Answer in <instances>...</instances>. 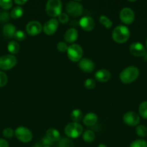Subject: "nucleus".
Segmentation results:
<instances>
[{
	"instance_id": "obj_16",
	"label": "nucleus",
	"mask_w": 147,
	"mask_h": 147,
	"mask_svg": "<svg viewBox=\"0 0 147 147\" xmlns=\"http://www.w3.org/2000/svg\"><path fill=\"white\" fill-rule=\"evenodd\" d=\"M95 77L97 81L101 82V83H105L110 79L111 74L110 71H108L106 69H100L95 73Z\"/></svg>"
},
{
	"instance_id": "obj_17",
	"label": "nucleus",
	"mask_w": 147,
	"mask_h": 147,
	"mask_svg": "<svg viewBox=\"0 0 147 147\" xmlns=\"http://www.w3.org/2000/svg\"><path fill=\"white\" fill-rule=\"evenodd\" d=\"M78 37H79V33L74 28H70L64 34V40L68 43H72L75 42L78 39Z\"/></svg>"
},
{
	"instance_id": "obj_2",
	"label": "nucleus",
	"mask_w": 147,
	"mask_h": 147,
	"mask_svg": "<svg viewBox=\"0 0 147 147\" xmlns=\"http://www.w3.org/2000/svg\"><path fill=\"white\" fill-rule=\"evenodd\" d=\"M130 30L126 26H117L113 30L112 33V37L115 42L118 43H124L129 39Z\"/></svg>"
},
{
	"instance_id": "obj_15",
	"label": "nucleus",
	"mask_w": 147,
	"mask_h": 147,
	"mask_svg": "<svg viewBox=\"0 0 147 147\" xmlns=\"http://www.w3.org/2000/svg\"><path fill=\"white\" fill-rule=\"evenodd\" d=\"M79 67L81 70L86 73H91L95 69V63L88 58H83L79 61Z\"/></svg>"
},
{
	"instance_id": "obj_40",
	"label": "nucleus",
	"mask_w": 147,
	"mask_h": 147,
	"mask_svg": "<svg viewBox=\"0 0 147 147\" xmlns=\"http://www.w3.org/2000/svg\"><path fill=\"white\" fill-rule=\"evenodd\" d=\"M14 2L16 4H17L18 6H21L24 4L25 3H27V1H24V0H14Z\"/></svg>"
},
{
	"instance_id": "obj_3",
	"label": "nucleus",
	"mask_w": 147,
	"mask_h": 147,
	"mask_svg": "<svg viewBox=\"0 0 147 147\" xmlns=\"http://www.w3.org/2000/svg\"><path fill=\"white\" fill-rule=\"evenodd\" d=\"M46 10L50 17H59L61 14L62 2L60 0H49L46 4Z\"/></svg>"
},
{
	"instance_id": "obj_29",
	"label": "nucleus",
	"mask_w": 147,
	"mask_h": 147,
	"mask_svg": "<svg viewBox=\"0 0 147 147\" xmlns=\"http://www.w3.org/2000/svg\"><path fill=\"white\" fill-rule=\"evenodd\" d=\"M10 14L7 11H4V10L0 11V23L1 24L7 22L10 20Z\"/></svg>"
},
{
	"instance_id": "obj_24",
	"label": "nucleus",
	"mask_w": 147,
	"mask_h": 147,
	"mask_svg": "<svg viewBox=\"0 0 147 147\" xmlns=\"http://www.w3.org/2000/svg\"><path fill=\"white\" fill-rule=\"evenodd\" d=\"M95 139V134L92 131L88 130L84 132L83 134V140L87 143H91L93 142Z\"/></svg>"
},
{
	"instance_id": "obj_31",
	"label": "nucleus",
	"mask_w": 147,
	"mask_h": 147,
	"mask_svg": "<svg viewBox=\"0 0 147 147\" xmlns=\"http://www.w3.org/2000/svg\"><path fill=\"white\" fill-rule=\"evenodd\" d=\"M129 147H147V142L142 139H139L132 142Z\"/></svg>"
},
{
	"instance_id": "obj_20",
	"label": "nucleus",
	"mask_w": 147,
	"mask_h": 147,
	"mask_svg": "<svg viewBox=\"0 0 147 147\" xmlns=\"http://www.w3.org/2000/svg\"><path fill=\"white\" fill-rule=\"evenodd\" d=\"M46 137L51 142H59L61 140V134L58 130L55 129H49L46 131Z\"/></svg>"
},
{
	"instance_id": "obj_19",
	"label": "nucleus",
	"mask_w": 147,
	"mask_h": 147,
	"mask_svg": "<svg viewBox=\"0 0 147 147\" xmlns=\"http://www.w3.org/2000/svg\"><path fill=\"white\" fill-rule=\"evenodd\" d=\"M16 32V27L12 24H7L3 27L2 33L3 35L7 38H12L14 37V34Z\"/></svg>"
},
{
	"instance_id": "obj_25",
	"label": "nucleus",
	"mask_w": 147,
	"mask_h": 147,
	"mask_svg": "<svg viewBox=\"0 0 147 147\" xmlns=\"http://www.w3.org/2000/svg\"><path fill=\"white\" fill-rule=\"evenodd\" d=\"M99 22L101 23V24L104 26L106 28L109 29L111 28L112 26V22L108 18V17L105 15H102L100 17H99Z\"/></svg>"
},
{
	"instance_id": "obj_23",
	"label": "nucleus",
	"mask_w": 147,
	"mask_h": 147,
	"mask_svg": "<svg viewBox=\"0 0 147 147\" xmlns=\"http://www.w3.org/2000/svg\"><path fill=\"white\" fill-rule=\"evenodd\" d=\"M7 50L11 54H17L20 50V45L16 41H11L9 42L7 46Z\"/></svg>"
},
{
	"instance_id": "obj_7",
	"label": "nucleus",
	"mask_w": 147,
	"mask_h": 147,
	"mask_svg": "<svg viewBox=\"0 0 147 147\" xmlns=\"http://www.w3.org/2000/svg\"><path fill=\"white\" fill-rule=\"evenodd\" d=\"M17 58L12 55H5L0 57V69L10 70L17 64Z\"/></svg>"
},
{
	"instance_id": "obj_14",
	"label": "nucleus",
	"mask_w": 147,
	"mask_h": 147,
	"mask_svg": "<svg viewBox=\"0 0 147 147\" xmlns=\"http://www.w3.org/2000/svg\"><path fill=\"white\" fill-rule=\"evenodd\" d=\"M79 25L84 31H92L95 28V23L93 19L89 16H85L79 20Z\"/></svg>"
},
{
	"instance_id": "obj_12",
	"label": "nucleus",
	"mask_w": 147,
	"mask_h": 147,
	"mask_svg": "<svg viewBox=\"0 0 147 147\" xmlns=\"http://www.w3.org/2000/svg\"><path fill=\"white\" fill-rule=\"evenodd\" d=\"M27 34L30 36H36L42 31V25L39 22L31 21L27 24L25 27Z\"/></svg>"
},
{
	"instance_id": "obj_42",
	"label": "nucleus",
	"mask_w": 147,
	"mask_h": 147,
	"mask_svg": "<svg viewBox=\"0 0 147 147\" xmlns=\"http://www.w3.org/2000/svg\"><path fill=\"white\" fill-rule=\"evenodd\" d=\"M98 147H107V146H106V145H105V144H100L98 146Z\"/></svg>"
},
{
	"instance_id": "obj_22",
	"label": "nucleus",
	"mask_w": 147,
	"mask_h": 147,
	"mask_svg": "<svg viewBox=\"0 0 147 147\" xmlns=\"http://www.w3.org/2000/svg\"><path fill=\"white\" fill-rule=\"evenodd\" d=\"M23 15V9L20 6L14 7L10 13V17L12 19H19Z\"/></svg>"
},
{
	"instance_id": "obj_27",
	"label": "nucleus",
	"mask_w": 147,
	"mask_h": 147,
	"mask_svg": "<svg viewBox=\"0 0 147 147\" xmlns=\"http://www.w3.org/2000/svg\"><path fill=\"white\" fill-rule=\"evenodd\" d=\"M135 133L141 137H144L147 135V128L143 125H140L135 128Z\"/></svg>"
},
{
	"instance_id": "obj_43",
	"label": "nucleus",
	"mask_w": 147,
	"mask_h": 147,
	"mask_svg": "<svg viewBox=\"0 0 147 147\" xmlns=\"http://www.w3.org/2000/svg\"><path fill=\"white\" fill-rule=\"evenodd\" d=\"M146 48H147V39H146Z\"/></svg>"
},
{
	"instance_id": "obj_28",
	"label": "nucleus",
	"mask_w": 147,
	"mask_h": 147,
	"mask_svg": "<svg viewBox=\"0 0 147 147\" xmlns=\"http://www.w3.org/2000/svg\"><path fill=\"white\" fill-rule=\"evenodd\" d=\"M59 147H74L73 142L67 138H63L59 141Z\"/></svg>"
},
{
	"instance_id": "obj_6",
	"label": "nucleus",
	"mask_w": 147,
	"mask_h": 147,
	"mask_svg": "<svg viewBox=\"0 0 147 147\" xmlns=\"http://www.w3.org/2000/svg\"><path fill=\"white\" fill-rule=\"evenodd\" d=\"M14 134L18 140L24 143L30 142L33 139L32 132L24 126H19L18 128H17L14 131Z\"/></svg>"
},
{
	"instance_id": "obj_35",
	"label": "nucleus",
	"mask_w": 147,
	"mask_h": 147,
	"mask_svg": "<svg viewBox=\"0 0 147 147\" xmlns=\"http://www.w3.org/2000/svg\"><path fill=\"white\" fill-rule=\"evenodd\" d=\"M7 83V75L2 71H0V88L4 87L6 86Z\"/></svg>"
},
{
	"instance_id": "obj_34",
	"label": "nucleus",
	"mask_w": 147,
	"mask_h": 147,
	"mask_svg": "<svg viewBox=\"0 0 147 147\" xmlns=\"http://www.w3.org/2000/svg\"><path fill=\"white\" fill-rule=\"evenodd\" d=\"M56 47H57V50H59L60 53H65V52H67L68 46H67V44H66V42H60L58 43Z\"/></svg>"
},
{
	"instance_id": "obj_44",
	"label": "nucleus",
	"mask_w": 147,
	"mask_h": 147,
	"mask_svg": "<svg viewBox=\"0 0 147 147\" xmlns=\"http://www.w3.org/2000/svg\"><path fill=\"white\" fill-rule=\"evenodd\" d=\"M43 147H50V146H43Z\"/></svg>"
},
{
	"instance_id": "obj_1",
	"label": "nucleus",
	"mask_w": 147,
	"mask_h": 147,
	"mask_svg": "<svg viewBox=\"0 0 147 147\" xmlns=\"http://www.w3.org/2000/svg\"><path fill=\"white\" fill-rule=\"evenodd\" d=\"M139 76V70L135 66H130L124 69L120 74L119 78L121 82L125 84L135 81Z\"/></svg>"
},
{
	"instance_id": "obj_41",
	"label": "nucleus",
	"mask_w": 147,
	"mask_h": 147,
	"mask_svg": "<svg viewBox=\"0 0 147 147\" xmlns=\"http://www.w3.org/2000/svg\"><path fill=\"white\" fill-rule=\"evenodd\" d=\"M43 144L41 143H36L34 146H31V147H43Z\"/></svg>"
},
{
	"instance_id": "obj_10",
	"label": "nucleus",
	"mask_w": 147,
	"mask_h": 147,
	"mask_svg": "<svg viewBox=\"0 0 147 147\" xmlns=\"http://www.w3.org/2000/svg\"><path fill=\"white\" fill-rule=\"evenodd\" d=\"M59 25V22L56 19H50V20L45 23L43 27V32L47 35H52L57 31Z\"/></svg>"
},
{
	"instance_id": "obj_39",
	"label": "nucleus",
	"mask_w": 147,
	"mask_h": 147,
	"mask_svg": "<svg viewBox=\"0 0 147 147\" xmlns=\"http://www.w3.org/2000/svg\"><path fill=\"white\" fill-rule=\"evenodd\" d=\"M0 147H9V144L4 139H0Z\"/></svg>"
},
{
	"instance_id": "obj_18",
	"label": "nucleus",
	"mask_w": 147,
	"mask_h": 147,
	"mask_svg": "<svg viewBox=\"0 0 147 147\" xmlns=\"http://www.w3.org/2000/svg\"><path fill=\"white\" fill-rule=\"evenodd\" d=\"M97 120L98 117L95 113H89L84 117L83 123L87 126H92L96 124Z\"/></svg>"
},
{
	"instance_id": "obj_13",
	"label": "nucleus",
	"mask_w": 147,
	"mask_h": 147,
	"mask_svg": "<svg viewBox=\"0 0 147 147\" xmlns=\"http://www.w3.org/2000/svg\"><path fill=\"white\" fill-rule=\"evenodd\" d=\"M129 51L131 55L135 57H143L146 54L145 47L140 42H134L131 44Z\"/></svg>"
},
{
	"instance_id": "obj_32",
	"label": "nucleus",
	"mask_w": 147,
	"mask_h": 147,
	"mask_svg": "<svg viewBox=\"0 0 147 147\" xmlns=\"http://www.w3.org/2000/svg\"><path fill=\"white\" fill-rule=\"evenodd\" d=\"M14 37L16 40H17V41H23V40L25 39L26 34L23 31L18 30V31H16L15 34H14Z\"/></svg>"
},
{
	"instance_id": "obj_11",
	"label": "nucleus",
	"mask_w": 147,
	"mask_h": 147,
	"mask_svg": "<svg viewBox=\"0 0 147 147\" xmlns=\"http://www.w3.org/2000/svg\"><path fill=\"white\" fill-rule=\"evenodd\" d=\"M123 122L129 126H135L139 123L140 117L135 112H127L124 114Z\"/></svg>"
},
{
	"instance_id": "obj_30",
	"label": "nucleus",
	"mask_w": 147,
	"mask_h": 147,
	"mask_svg": "<svg viewBox=\"0 0 147 147\" xmlns=\"http://www.w3.org/2000/svg\"><path fill=\"white\" fill-rule=\"evenodd\" d=\"M12 4L13 1L11 0H0V7L4 9H10Z\"/></svg>"
},
{
	"instance_id": "obj_21",
	"label": "nucleus",
	"mask_w": 147,
	"mask_h": 147,
	"mask_svg": "<svg viewBox=\"0 0 147 147\" xmlns=\"http://www.w3.org/2000/svg\"><path fill=\"white\" fill-rule=\"evenodd\" d=\"M83 118V113L79 109H74L71 113V119L75 123H79Z\"/></svg>"
},
{
	"instance_id": "obj_8",
	"label": "nucleus",
	"mask_w": 147,
	"mask_h": 147,
	"mask_svg": "<svg viewBox=\"0 0 147 147\" xmlns=\"http://www.w3.org/2000/svg\"><path fill=\"white\" fill-rule=\"evenodd\" d=\"M66 10L71 16L79 17L83 14L84 7L78 1H70L66 4Z\"/></svg>"
},
{
	"instance_id": "obj_26",
	"label": "nucleus",
	"mask_w": 147,
	"mask_h": 147,
	"mask_svg": "<svg viewBox=\"0 0 147 147\" xmlns=\"http://www.w3.org/2000/svg\"><path fill=\"white\" fill-rule=\"evenodd\" d=\"M138 111L141 117L147 119V101H144L140 104Z\"/></svg>"
},
{
	"instance_id": "obj_37",
	"label": "nucleus",
	"mask_w": 147,
	"mask_h": 147,
	"mask_svg": "<svg viewBox=\"0 0 147 147\" xmlns=\"http://www.w3.org/2000/svg\"><path fill=\"white\" fill-rule=\"evenodd\" d=\"M59 22H60L62 24H66L69 21V16L66 14V13H61L60 15L59 16Z\"/></svg>"
},
{
	"instance_id": "obj_5",
	"label": "nucleus",
	"mask_w": 147,
	"mask_h": 147,
	"mask_svg": "<svg viewBox=\"0 0 147 147\" xmlns=\"http://www.w3.org/2000/svg\"><path fill=\"white\" fill-rule=\"evenodd\" d=\"M67 55L69 60H71L72 62H79L82 60V55H83V50L79 45H71L68 47Z\"/></svg>"
},
{
	"instance_id": "obj_33",
	"label": "nucleus",
	"mask_w": 147,
	"mask_h": 147,
	"mask_svg": "<svg viewBox=\"0 0 147 147\" xmlns=\"http://www.w3.org/2000/svg\"><path fill=\"white\" fill-rule=\"evenodd\" d=\"M95 85H96V81H95L94 79H91V78H88L85 80L84 82V86L86 88L89 89H92L95 88Z\"/></svg>"
},
{
	"instance_id": "obj_38",
	"label": "nucleus",
	"mask_w": 147,
	"mask_h": 147,
	"mask_svg": "<svg viewBox=\"0 0 147 147\" xmlns=\"http://www.w3.org/2000/svg\"><path fill=\"white\" fill-rule=\"evenodd\" d=\"M41 144L43 146H50V145L53 144V142L49 140L47 137H43L41 140Z\"/></svg>"
},
{
	"instance_id": "obj_36",
	"label": "nucleus",
	"mask_w": 147,
	"mask_h": 147,
	"mask_svg": "<svg viewBox=\"0 0 147 147\" xmlns=\"http://www.w3.org/2000/svg\"><path fill=\"white\" fill-rule=\"evenodd\" d=\"M14 134V131L12 129H10V128L5 129L3 131V136L5 138H7V139H11V138H12Z\"/></svg>"
},
{
	"instance_id": "obj_9",
	"label": "nucleus",
	"mask_w": 147,
	"mask_h": 147,
	"mask_svg": "<svg viewBox=\"0 0 147 147\" xmlns=\"http://www.w3.org/2000/svg\"><path fill=\"white\" fill-rule=\"evenodd\" d=\"M119 17L122 22H123L124 24H131L134 21L135 14H134L133 11L131 9L125 7L121 10Z\"/></svg>"
},
{
	"instance_id": "obj_4",
	"label": "nucleus",
	"mask_w": 147,
	"mask_h": 147,
	"mask_svg": "<svg viewBox=\"0 0 147 147\" xmlns=\"http://www.w3.org/2000/svg\"><path fill=\"white\" fill-rule=\"evenodd\" d=\"M83 132V127L79 123H69L65 127V134L66 136L72 139H76L81 136Z\"/></svg>"
}]
</instances>
